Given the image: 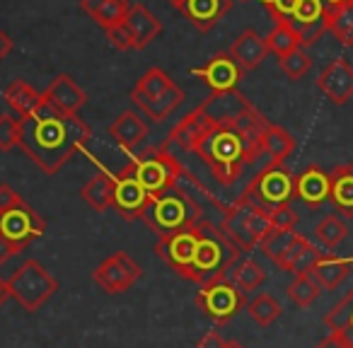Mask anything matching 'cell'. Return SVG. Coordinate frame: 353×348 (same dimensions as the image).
Returning <instances> with one entry per match:
<instances>
[{
	"mask_svg": "<svg viewBox=\"0 0 353 348\" xmlns=\"http://www.w3.org/2000/svg\"><path fill=\"white\" fill-rule=\"evenodd\" d=\"M8 298H10V285H8L6 278H0V307L6 305Z\"/></svg>",
	"mask_w": 353,
	"mask_h": 348,
	"instance_id": "f5cc1de1",
	"label": "cell"
},
{
	"mask_svg": "<svg viewBox=\"0 0 353 348\" xmlns=\"http://www.w3.org/2000/svg\"><path fill=\"white\" fill-rule=\"evenodd\" d=\"M319 254H322V252H317V247H314L307 237L298 235L293 245H290V249L285 252V256H283V261L279 264V269L288 271V274H293V276L310 274V271H312V266L317 264Z\"/></svg>",
	"mask_w": 353,
	"mask_h": 348,
	"instance_id": "cb8c5ba5",
	"label": "cell"
},
{
	"mask_svg": "<svg viewBox=\"0 0 353 348\" xmlns=\"http://www.w3.org/2000/svg\"><path fill=\"white\" fill-rule=\"evenodd\" d=\"M324 6H327V10H334V8L343 6V3H348V0H322Z\"/></svg>",
	"mask_w": 353,
	"mask_h": 348,
	"instance_id": "db71d44e",
	"label": "cell"
},
{
	"mask_svg": "<svg viewBox=\"0 0 353 348\" xmlns=\"http://www.w3.org/2000/svg\"><path fill=\"white\" fill-rule=\"evenodd\" d=\"M329 201L341 218H353V165H339L329 172Z\"/></svg>",
	"mask_w": 353,
	"mask_h": 348,
	"instance_id": "d6986e66",
	"label": "cell"
},
{
	"mask_svg": "<svg viewBox=\"0 0 353 348\" xmlns=\"http://www.w3.org/2000/svg\"><path fill=\"white\" fill-rule=\"evenodd\" d=\"M317 88L336 107H343L353 97V65L346 59H336L319 73Z\"/></svg>",
	"mask_w": 353,
	"mask_h": 348,
	"instance_id": "9a60e30c",
	"label": "cell"
},
{
	"mask_svg": "<svg viewBox=\"0 0 353 348\" xmlns=\"http://www.w3.org/2000/svg\"><path fill=\"white\" fill-rule=\"evenodd\" d=\"M314 348H351L346 341H343L339 334H334V331H329V336L327 338H322V341L317 343Z\"/></svg>",
	"mask_w": 353,
	"mask_h": 348,
	"instance_id": "681fc988",
	"label": "cell"
},
{
	"mask_svg": "<svg viewBox=\"0 0 353 348\" xmlns=\"http://www.w3.org/2000/svg\"><path fill=\"white\" fill-rule=\"evenodd\" d=\"M104 3H107V0H80V6H83V10L88 12L90 17H97V12L102 10L104 8Z\"/></svg>",
	"mask_w": 353,
	"mask_h": 348,
	"instance_id": "f907efd6",
	"label": "cell"
},
{
	"mask_svg": "<svg viewBox=\"0 0 353 348\" xmlns=\"http://www.w3.org/2000/svg\"><path fill=\"white\" fill-rule=\"evenodd\" d=\"M172 85H174V80H172L165 70L150 68V70H145V75H143L141 80H138L136 88L131 90L128 97H131V102H138V99H155V97H160V94H165Z\"/></svg>",
	"mask_w": 353,
	"mask_h": 348,
	"instance_id": "1f68e13d",
	"label": "cell"
},
{
	"mask_svg": "<svg viewBox=\"0 0 353 348\" xmlns=\"http://www.w3.org/2000/svg\"><path fill=\"white\" fill-rule=\"evenodd\" d=\"M184 102V90L179 88V85H172L170 90H167L165 94H160V97L155 99H138V102H133L138 109H141L145 116H150L152 121H165L167 116H170L172 112H174L179 104Z\"/></svg>",
	"mask_w": 353,
	"mask_h": 348,
	"instance_id": "f546056e",
	"label": "cell"
},
{
	"mask_svg": "<svg viewBox=\"0 0 353 348\" xmlns=\"http://www.w3.org/2000/svg\"><path fill=\"white\" fill-rule=\"evenodd\" d=\"M351 269H353V256H351Z\"/></svg>",
	"mask_w": 353,
	"mask_h": 348,
	"instance_id": "680465c9",
	"label": "cell"
},
{
	"mask_svg": "<svg viewBox=\"0 0 353 348\" xmlns=\"http://www.w3.org/2000/svg\"><path fill=\"white\" fill-rule=\"evenodd\" d=\"M245 309L250 312V317L254 319L259 327H269V324H274L276 319L281 317V312H283L281 303L271 293H259L252 303H247Z\"/></svg>",
	"mask_w": 353,
	"mask_h": 348,
	"instance_id": "d590c367",
	"label": "cell"
},
{
	"mask_svg": "<svg viewBox=\"0 0 353 348\" xmlns=\"http://www.w3.org/2000/svg\"><path fill=\"white\" fill-rule=\"evenodd\" d=\"M322 20H327V6H324L322 0H300L293 17H290L293 27H305Z\"/></svg>",
	"mask_w": 353,
	"mask_h": 348,
	"instance_id": "ab89813d",
	"label": "cell"
},
{
	"mask_svg": "<svg viewBox=\"0 0 353 348\" xmlns=\"http://www.w3.org/2000/svg\"><path fill=\"white\" fill-rule=\"evenodd\" d=\"M269 126L256 109H252L235 126L208 128L196 143L194 152L211 167L213 177L221 184H232L242 174L247 165L259 160L261 152V133Z\"/></svg>",
	"mask_w": 353,
	"mask_h": 348,
	"instance_id": "7a4b0ae2",
	"label": "cell"
},
{
	"mask_svg": "<svg viewBox=\"0 0 353 348\" xmlns=\"http://www.w3.org/2000/svg\"><path fill=\"white\" fill-rule=\"evenodd\" d=\"M218 227L242 254H247V252L256 249L261 245V240L271 232V221L264 208L256 206L250 196L242 194L232 206L225 208Z\"/></svg>",
	"mask_w": 353,
	"mask_h": 348,
	"instance_id": "5b68a950",
	"label": "cell"
},
{
	"mask_svg": "<svg viewBox=\"0 0 353 348\" xmlns=\"http://www.w3.org/2000/svg\"><path fill=\"white\" fill-rule=\"evenodd\" d=\"M15 254H20V249H17V247L12 245V242L8 240V237L0 235V266L8 264V261H10Z\"/></svg>",
	"mask_w": 353,
	"mask_h": 348,
	"instance_id": "c3c4849f",
	"label": "cell"
},
{
	"mask_svg": "<svg viewBox=\"0 0 353 348\" xmlns=\"http://www.w3.org/2000/svg\"><path fill=\"white\" fill-rule=\"evenodd\" d=\"M279 65L290 80H300L312 68V59H310V54L305 49H298V51H293V54L279 59Z\"/></svg>",
	"mask_w": 353,
	"mask_h": 348,
	"instance_id": "60d3db41",
	"label": "cell"
},
{
	"mask_svg": "<svg viewBox=\"0 0 353 348\" xmlns=\"http://www.w3.org/2000/svg\"><path fill=\"white\" fill-rule=\"evenodd\" d=\"M109 136H112L121 147L131 150V147L141 145V143L145 141L148 123L143 121L136 112H121L117 119H114L112 126H109Z\"/></svg>",
	"mask_w": 353,
	"mask_h": 348,
	"instance_id": "603a6c76",
	"label": "cell"
},
{
	"mask_svg": "<svg viewBox=\"0 0 353 348\" xmlns=\"http://www.w3.org/2000/svg\"><path fill=\"white\" fill-rule=\"evenodd\" d=\"M107 39H109V44H112L114 49H119V51L133 49V37H131V32H128L126 25H119V27L107 30Z\"/></svg>",
	"mask_w": 353,
	"mask_h": 348,
	"instance_id": "ee69618b",
	"label": "cell"
},
{
	"mask_svg": "<svg viewBox=\"0 0 353 348\" xmlns=\"http://www.w3.org/2000/svg\"><path fill=\"white\" fill-rule=\"evenodd\" d=\"M348 225L346 221H343L341 216H324L322 221L314 225V237H317V242L322 247H327V249H336L339 245H341L343 240L348 237Z\"/></svg>",
	"mask_w": 353,
	"mask_h": 348,
	"instance_id": "e575fe53",
	"label": "cell"
},
{
	"mask_svg": "<svg viewBox=\"0 0 353 348\" xmlns=\"http://www.w3.org/2000/svg\"><path fill=\"white\" fill-rule=\"evenodd\" d=\"M196 109L206 119L208 128H218V126H235V123H240L254 107L237 90H228V92H211V97L203 99Z\"/></svg>",
	"mask_w": 353,
	"mask_h": 348,
	"instance_id": "8fae6325",
	"label": "cell"
},
{
	"mask_svg": "<svg viewBox=\"0 0 353 348\" xmlns=\"http://www.w3.org/2000/svg\"><path fill=\"white\" fill-rule=\"evenodd\" d=\"M295 237H298L295 230H271L269 235L261 240L259 249H261V254L269 256V259L279 266L281 261H283L285 252H288L290 245L295 242Z\"/></svg>",
	"mask_w": 353,
	"mask_h": 348,
	"instance_id": "8d00e7d4",
	"label": "cell"
},
{
	"mask_svg": "<svg viewBox=\"0 0 353 348\" xmlns=\"http://www.w3.org/2000/svg\"><path fill=\"white\" fill-rule=\"evenodd\" d=\"M329 32L336 37L341 46H353V0L343 3V6L327 10Z\"/></svg>",
	"mask_w": 353,
	"mask_h": 348,
	"instance_id": "d6a6232c",
	"label": "cell"
},
{
	"mask_svg": "<svg viewBox=\"0 0 353 348\" xmlns=\"http://www.w3.org/2000/svg\"><path fill=\"white\" fill-rule=\"evenodd\" d=\"M206 131H208L206 119L201 116V112H199V109H194V112H189L187 116L182 119V121L172 128L167 143H176V145H182L184 150H192L194 152L196 143L201 141V136Z\"/></svg>",
	"mask_w": 353,
	"mask_h": 348,
	"instance_id": "83f0119b",
	"label": "cell"
},
{
	"mask_svg": "<svg viewBox=\"0 0 353 348\" xmlns=\"http://www.w3.org/2000/svg\"><path fill=\"white\" fill-rule=\"evenodd\" d=\"M17 131H20L17 147H22V152L49 177H54L92 138L90 126L78 114L56 112L54 107L44 104V99L34 114L17 119Z\"/></svg>",
	"mask_w": 353,
	"mask_h": 348,
	"instance_id": "6da1fadb",
	"label": "cell"
},
{
	"mask_svg": "<svg viewBox=\"0 0 353 348\" xmlns=\"http://www.w3.org/2000/svg\"><path fill=\"white\" fill-rule=\"evenodd\" d=\"M189 73L196 75V78H201L203 83L211 88V92H228V90H237V85H240L245 70L237 65V61L232 59L230 51H228V54L213 56L206 65L189 70Z\"/></svg>",
	"mask_w": 353,
	"mask_h": 348,
	"instance_id": "5bb4252c",
	"label": "cell"
},
{
	"mask_svg": "<svg viewBox=\"0 0 353 348\" xmlns=\"http://www.w3.org/2000/svg\"><path fill=\"white\" fill-rule=\"evenodd\" d=\"M196 305L213 324L223 327V324L232 322L240 314V309L247 307V295L230 278H221L213 283L199 285Z\"/></svg>",
	"mask_w": 353,
	"mask_h": 348,
	"instance_id": "9c48e42d",
	"label": "cell"
},
{
	"mask_svg": "<svg viewBox=\"0 0 353 348\" xmlns=\"http://www.w3.org/2000/svg\"><path fill=\"white\" fill-rule=\"evenodd\" d=\"M27 206V201L10 187V184H0V213L12 211V208Z\"/></svg>",
	"mask_w": 353,
	"mask_h": 348,
	"instance_id": "f6af8a7d",
	"label": "cell"
},
{
	"mask_svg": "<svg viewBox=\"0 0 353 348\" xmlns=\"http://www.w3.org/2000/svg\"><path fill=\"white\" fill-rule=\"evenodd\" d=\"M295 196L307 208H322L329 201V172L319 165H307L295 174Z\"/></svg>",
	"mask_w": 353,
	"mask_h": 348,
	"instance_id": "e0dca14e",
	"label": "cell"
},
{
	"mask_svg": "<svg viewBox=\"0 0 353 348\" xmlns=\"http://www.w3.org/2000/svg\"><path fill=\"white\" fill-rule=\"evenodd\" d=\"M269 221H271V230H295L298 225V213L293 211V206H281L276 211L269 213Z\"/></svg>",
	"mask_w": 353,
	"mask_h": 348,
	"instance_id": "7bdbcfd3",
	"label": "cell"
},
{
	"mask_svg": "<svg viewBox=\"0 0 353 348\" xmlns=\"http://www.w3.org/2000/svg\"><path fill=\"white\" fill-rule=\"evenodd\" d=\"M10 51H12V39L0 30V63H3V59H6Z\"/></svg>",
	"mask_w": 353,
	"mask_h": 348,
	"instance_id": "816d5d0a",
	"label": "cell"
},
{
	"mask_svg": "<svg viewBox=\"0 0 353 348\" xmlns=\"http://www.w3.org/2000/svg\"><path fill=\"white\" fill-rule=\"evenodd\" d=\"M295 150V138L285 131L283 126L269 123L261 133V152L269 155V162L274 165H283Z\"/></svg>",
	"mask_w": 353,
	"mask_h": 348,
	"instance_id": "d4e9b609",
	"label": "cell"
},
{
	"mask_svg": "<svg viewBox=\"0 0 353 348\" xmlns=\"http://www.w3.org/2000/svg\"><path fill=\"white\" fill-rule=\"evenodd\" d=\"M245 196H250L266 213L288 206L295 198V174L288 167L269 162L259 174L252 177V182L245 189Z\"/></svg>",
	"mask_w": 353,
	"mask_h": 348,
	"instance_id": "ba28073f",
	"label": "cell"
},
{
	"mask_svg": "<svg viewBox=\"0 0 353 348\" xmlns=\"http://www.w3.org/2000/svg\"><path fill=\"white\" fill-rule=\"evenodd\" d=\"M128 10H131V6H128L126 0H107L102 10L97 12V17H94V22L107 32L112 27L123 25L128 17Z\"/></svg>",
	"mask_w": 353,
	"mask_h": 348,
	"instance_id": "f35d334b",
	"label": "cell"
},
{
	"mask_svg": "<svg viewBox=\"0 0 353 348\" xmlns=\"http://www.w3.org/2000/svg\"><path fill=\"white\" fill-rule=\"evenodd\" d=\"M123 25L128 27V32H131V37H133V49H145V46L150 44V41H155L162 32L160 20H157L145 6H141V3L131 6Z\"/></svg>",
	"mask_w": 353,
	"mask_h": 348,
	"instance_id": "ffe728a7",
	"label": "cell"
},
{
	"mask_svg": "<svg viewBox=\"0 0 353 348\" xmlns=\"http://www.w3.org/2000/svg\"><path fill=\"white\" fill-rule=\"evenodd\" d=\"M3 97H6L8 107H10L20 119L30 116V114H34L37 109L41 107V92H37V90L32 88L30 83H25V80H12V83L6 88V94H3Z\"/></svg>",
	"mask_w": 353,
	"mask_h": 348,
	"instance_id": "4316f807",
	"label": "cell"
},
{
	"mask_svg": "<svg viewBox=\"0 0 353 348\" xmlns=\"http://www.w3.org/2000/svg\"><path fill=\"white\" fill-rule=\"evenodd\" d=\"M235 0H187L182 12L199 32H211L230 12Z\"/></svg>",
	"mask_w": 353,
	"mask_h": 348,
	"instance_id": "ac0fdd59",
	"label": "cell"
},
{
	"mask_svg": "<svg viewBox=\"0 0 353 348\" xmlns=\"http://www.w3.org/2000/svg\"><path fill=\"white\" fill-rule=\"evenodd\" d=\"M230 280L247 295V293H252V290H256L261 283H264L266 271L261 269L254 259H250V256H242V259L235 264V269L230 271Z\"/></svg>",
	"mask_w": 353,
	"mask_h": 348,
	"instance_id": "836d02e7",
	"label": "cell"
},
{
	"mask_svg": "<svg viewBox=\"0 0 353 348\" xmlns=\"http://www.w3.org/2000/svg\"><path fill=\"white\" fill-rule=\"evenodd\" d=\"M228 343H230V341H228V338H223L221 334H218L216 329H213V331L203 334L196 348H228Z\"/></svg>",
	"mask_w": 353,
	"mask_h": 348,
	"instance_id": "7dc6e473",
	"label": "cell"
},
{
	"mask_svg": "<svg viewBox=\"0 0 353 348\" xmlns=\"http://www.w3.org/2000/svg\"><path fill=\"white\" fill-rule=\"evenodd\" d=\"M80 196L90 208H94L97 213H104L114 206V177L109 172H97L83 189Z\"/></svg>",
	"mask_w": 353,
	"mask_h": 348,
	"instance_id": "484cf974",
	"label": "cell"
},
{
	"mask_svg": "<svg viewBox=\"0 0 353 348\" xmlns=\"http://www.w3.org/2000/svg\"><path fill=\"white\" fill-rule=\"evenodd\" d=\"M348 274H351V261L341 259L332 252H322L317 264L310 271V276L317 280L322 290H336L348 278Z\"/></svg>",
	"mask_w": 353,
	"mask_h": 348,
	"instance_id": "7402d4cb",
	"label": "cell"
},
{
	"mask_svg": "<svg viewBox=\"0 0 353 348\" xmlns=\"http://www.w3.org/2000/svg\"><path fill=\"white\" fill-rule=\"evenodd\" d=\"M324 324L353 348V288L324 314Z\"/></svg>",
	"mask_w": 353,
	"mask_h": 348,
	"instance_id": "f1b7e54d",
	"label": "cell"
},
{
	"mask_svg": "<svg viewBox=\"0 0 353 348\" xmlns=\"http://www.w3.org/2000/svg\"><path fill=\"white\" fill-rule=\"evenodd\" d=\"M319 293H322V288H319V283L310 274L295 276L288 285V298L293 300L298 307H310V305L319 298Z\"/></svg>",
	"mask_w": 353,
	"mask_h": 348,
	"instance_id": "74e56055",
	"label": "cell"
},
{
	"mask_svg": "<svg viewBox=\"0 0 353 348\" xmlns=\"http://www.w3.org/2000/svg\"><path fill=\"white\" fill-rule=\"evenodd\" d=\"M143 278V266L126 252H114L92 271V280L109 295L126 293L133 283Z\"/></svg>",
	"mask_w": 353,
	"mask_h": 348,
	"instance_id": "30bf717a",
	"label": "cell"
},
{
	"mask_svg": "<svg viewBox=\"0 0 353 348\" xmlns=\"http://www.w3.org/2000/svg\"><path fill=\"white\" fill-rule=\"evenodd\" d=\"M46 232V221L30 206L12 208L0 213V235L8 237L17 249H27L34 240Z\"/></svg>",
	"mask_w": 353,
	"mask_h": 348,
	"instance_id": "7c38bea8",
	"label": "cell"
},
{
	"mask_svg": "<svg viewBox=\"0 0 353 348\" xmlns=\"http://www.w3.org/2000/svg\"><path fill=\"white\" fill-rule=\"evenodd\" d=\"M230 56L247 73V70H254L256 65H261V61L269 56V46H266L264 37H259L254 30H245L230 46Z\"/></svg>",
	"mask_w": 353,
	"mask_h": 348,
	"instance_id": "44dd1931",
	"label": "cell"
},
{
	"mask_svg": "<svg viewBox=\"0 0 353 348\" xmlns=\"http://www.w3.org/2000/svg\"><path fill=\"white\" fill-rule=\"evenodd\" d=\"M228 348H242V346L237 341H230V343H228Z\"/></svg>",
	"mask_w": 353,
	"mask_h": 348,
	"instance_id": "9f6ffc18",
	"label": "cell"
},
{
	"mask_svg": "<svg viewBox=\"0 0 353 348\" xmlns=\"http://www.w3.org/2000/svg\"><path fill=\"white\" fill-rule=\"evenodd\" d=\"M8 285H10V298L30 314L44 307L51 295L59 290V280L37 259L22 261V266H17V271H12L8 278Z\"/></svg>",
	"mask_w": 353,
	"mask_h": 348,
	"instance_id": "52a82bcc",
	"label": "cell"
},
{
	"mask_svg": "<svg viewBox=\"0 0 353 348\" xmlns=\"http://www.w3.org/2000/svg\"><path fill=\"white\" fill-rule=\"evenodd\" d=\"M41 99H44V104L54 107L56 112L78 114L80 107L88 102V94H85V90L68 73H59L49 83V88L41 92Z\"/></svg>",
	"mask_w": 353,
	"mask_h": 348,
	"instance_id": "2e32d148",
	"label": "cell"
},
{
	"mask_svg": "<svg viewBox=\"0 0 353 348\" xmlns=\"http://www.w3.org/2000/svg\"><path fill=\"white\" fill-rule=\"evenodd\" d=\"M261 3H264L266 8H271V6H274V3H276V0H261Z\"/></svg>",
	"mask_w": 353,
	"mask_h": 348,
	"instance_id": "6f0895ef",
	"label": "cell"
},
{
	"mask_svg": "<svg viewBox=\"0 0 353 348\" xmlns=\"http://www.w3.org/2000/svg\"><path fill=\"white\" fill-rule=\"evenodd\" d=\"M298 3L300 0H276L274 6L269 8L271 17H274V20H290L295 8H298Z\"/></svg>",
	"mask_w": 353,
	"mask_h": 348,
	"instance_id": "bcb514c9",
	"label": "cell"
},
{
	"mask_svg": "<svg viewBox=\"0 0 353 348\" xmlns=\"http://www.w3.org/2000/svg\"><path fill=\"white\" fill-rule=\"evenodd\" d=\"M126 167L150 196H160L167 189H174L176 179L184 172L179 160L167 150V143L160 147H148L141 155L131 157Z\"/></svg>",
	"mask_w": 353,
	"mask_h": 348,
	"instance_id": "8992f818",
	"label": "cell"
},
{
	"mask_svg": "<svg viewBox=\"0 0 353 348\" xmlns=\"http://www.w3.org/2000/svg\"><path fill=\"white\" fill-rule=\"evenodd\" d=\"M150 194L141 187L136 177L131 174L128 167H123L114 177V211L123 218V221H141L145 213L148 203H150Z\"/></svg>",
	"mask_w": 353,
	"mask_h": 348,
	"instance_id": "4fadbf2b",
	"label": "cell"
},
{
	"mask_svg": "<svg viewBox=\"0 0 353 348\" xmlns=\"http://www.w3.org/2000/svg\"><path fill=\"white\" fill-rule=\"evenodd\" d=\"M20 145V131H17V119L10 114H0V150L10 152Z\"/></svg>",
	"mask_w": 353,
	"mask_h": 348,
	"instance_id": "b9f144b4",
	"label": "cell"
},
{
	"mask_svg": "<svg viewBox=\"0 0 353 348\" xmlns=\"http://www.w3.org/2000/svg\"><path fill=\"white\" fill-rule=\"evenodd\" d=\"M167 3H170L172 8H176V10H182L184 3H187V0H167Z\"/></svg>",
	"mask_w": 353,
	"mask_h": 348,
	"instance_id": "11a10c76",
	"label": "cell"
},
{
	"mask_svg": "<svg viewBox=\"0 0 353 348\" xmlns=\"http://www.w3.org/2000/svg\"><path fill=\"white\" fill-rule=\"evenodd\" d=\"M148 227L160 237H170L176 232L187 230L203 221V208L194 198H189L179 189H167L160 196H152L148 203L145 213L141 218Z\"/></svg>",
	"mask_w": 353,
	"mask_h": 348,
	"instance_id": "277c9868",
	"label": "cell"
},
{
	"mask_svg": "<svg viewBox=\"0 0 353 348\" xmlns=\"http://www.w3.org/2000/svg\"><path fill=\"white\" fill-rule=\"evenodd\" d=\"M264 39H266L269 51L279 56V59H283V56L303 49V44H300V37H298V30H295L290 20H276L274 30H271L269 37H264Z\"/></svg>",
	"mask_w": 353,
	"mask_h": 348,
	"instance_id": "4dcf8cb0",
	"label": "cell"
},
{
	"mask_svg": "<svg viewBox=\"0 0 353 348\" xmlns=\"http://www.w3.org/2000/svg\"><path fill=\"white\" fill-rule=\"evenodd\" d=\"M242 259V252L228 240L213 223H199V237L194 247V259L187 271V278L196 285H206L213 280L230 278V271Z\"/></svg>",
	"mask_w": 353,
	"mask_h": 348,
	"instance_id": "3957f363",
	"label": "cell"
}]
</instances>
